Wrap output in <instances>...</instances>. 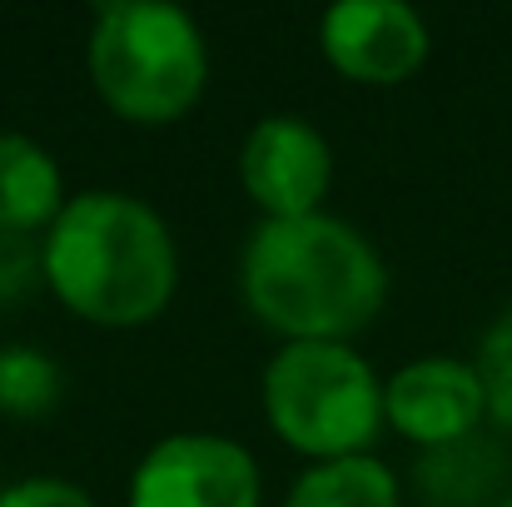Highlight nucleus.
<instances>
[{
  "instance_id": "nucleus-1",
  "label": "nucleus",
  "mask_w": 512,
  "mask_h": 507,
  "mask_svg": "<svg viewBox=\"0 0 512 507\" xmlns=\"http://www.w3.org/2000/svg\"><path fill=\"white\" fill-rule=\"evenodd\" d=\"M239 289L249 314L289 343H348L378 319L388 269L363 229L319 209L264 219L239 254Z\"/></svg>"
},
{
  "instance_id": "nucleus-2",
  "label": "nucleus",
  "mask_w": 512,
  "mask_h": 507,
  "mask_svg": "<svg viewBox=\"0 0 512 507\" xmlns=\"http://www.w3.org/2000/svg\"><path fill=\"white\" fill-rule=\"evenodd\" d=\"M40 249L55 299L100 329H140L160 319L179 284L170 224L120 189H85L65 199Z\"/></svg>"
},
{
  "instance_id": "nucleus-3",
  "label": "nucleus",
  "mask_w": 512,
  "mask_h": 507,
  "mask_svg": "<svg viewBox=\"0 0 512 507\" xmlns=\"http://www.w3.org/2000/svg\"><path fill=\"white\" fill-rule=\"evenodd\" d=\"M85 65L100 100L135 125H170L189 115L209 85V50L194 15L165 0L100 5Z\"/></svg>"
},
{
  "instance_id": "nucleus-4",
  "label": "nucleus",
  "mask_w": 512,
  "mask_h": 507,
  "mask_svg": "<svg viewBox=\"0 0 512 507\" xmlns=\"http://www.w3.org/2000/svg\"><path fill=\"white\" fill-rule=\"evenodd\" d=\"M264 413L314 463L358 458L383 428V383L348 343H284L264 368Z\"/></svg>"
},
{
  "instance_id": "nucleus-5",
  "label": "nucleus",
  "mask_w": 512,
  "mask_h": 507,
  "mask_svg": "<svg viewBox=\"0 0 512 507\" xmlns=\"http://www.w3.org/2000/svg\"><path fill=\"white\" fill-rule=\"evenodd\" d=\"M130 507H259V463L224 433H174L140 458Z\"/></svg>"
},
{
  "instance_id": "nucleus-6",
  "label": "nucleus",
  "mask_w": 512,
  "mask_h": 507,
  "mask_svg": "<svg viewBox=\"0 0 512 507\" xmlns=\"http://www.w3.org/2000/svg\"><path fill=\"white\" fill-rule=\"evenodd\" d=\"M239 179L249 199L264 209V219H304L324 209L334 150L309 120L264 115L239 150Z\"/></svg>"
},
{
  "instance_id": "nucleus-7",
  "label": "nucleus",
  "mask_w": 512,
  "mask_h": 507,
  "mask_svg": "<svg viewBox=\"0 0 512 507\" xmlns=\"http://www.w3.org/2000/svg\"><path fill=\"white\" fill-rule=\"evenodd\" d=\"M483 418H488V398L468 358L428 353L403 363L383 383V423H393L408 443H418V453L478 433Z\"/></svg>"
},
{
  "instance_id": "nucleus-8",
  "label": "nucleus",
  "mask_w": 512,
  "mask_h": 507,
  "mask_svg": "<svg viewBox=\"0 0 512 507\" xmlns=\"http://www.w3.org/2000/svg\"><path fill=\"white\" fill-rule=\"evenodd\" d=\"M319 45L358 85H403L428 60V25L403 0H339L319 20Z\"/></svg>"
},
{
  "instance_id": "nucleus-9",
  "label": "nucleus",
  "mask_w": 512,
  "mask_h": 507,
  "mask_svg": "<svg viewBox=\"0 0 512 507\" xmlns=\"http://www.w3.org/2000/svg\"><path fill=\"white\" fill-rule=\"evenodd\" d=\"M413 483L428 507H498L508 483V448L478 428L458 443L418 453Z\"/></svg>"
},
{
  "instance_id": "nucleus-10",
  "label": "nucleus",
  "mask_w": 512,
  "mask_h": 507,
  "mask_svg": "<svg viewBox=\"0 0 512 507\" xmlns=\"http://www.w3.org/2000/svg\"><path fill=\"white\" fill-rule=\"evenodd\" d=\"M65 209V179L45 145L30 135H0V229L35 234Z\"/></svg>"
},
{
  "instance_id": "nucleus-11",
  "label": "nucleus",
  "mask_w": 512,
  "mask_h": 507,
  "mask_svg": "<svg viewBox=\"0 0 512 507\" xmlns=\"http://www.w3.org/2000/svg\"><path fill=\"white\" fill-rule=\"evenodd\" d=\"M284 507H398V478L373 453L314 463L309 473H299Z\"/></svg>"
},
{
  "instance_id": "nucleus-12",
  "label": "nucleus",
  "mask_w": 512,
  "mask_h": 507,
  "mask_svg": "<svg viewBox=\"0 0 512 507\" xmlns=\"http://www.w3.org/2000/svg\"><path fill=\"white\" fill-rule=\"evenodd\" d=\"M65 373L45 348L5 343L0 348V413L5 418H45L60 403Z\"/></svg>"
},
{
  "instance_id": "nucleus-13",
  "label": "nucleus",
  "mask_w": 512,
  "mask_h": 507,
  "mask_svg": "<svg viewBox=\"0 0 512 507\" xmlns=\"http://www.w3.org/2000/svg\"><path fill=\"white\" fill-rule=\"evenodd\" d=\"M473 368H478V378H483L488 418L512 433V304L488 324V334H483V343H478Z\"/></svg>"
},
{
  "instance_id": "nucleus-14",
  "label": "nucleus",
  "mask_w": 512,
  "mask_h": 507,
  "mask_svg": "<svg viewBox=\"0 0 512 507\" xmlns=\"http://www.w3.org/2000/svg\"><path fill=\"white\" fill-rule=\"evenodd\" d=\"M40 279H45V249L35 244V234L0 229V309H15Z\"/></svg>"
},
{
  "instance_id": "nucleus-15",
  "label": "nucleus",
  "mask_w": 512,
  "mask_h": 507,
  "mask_svg": "<svg viewBox=\"0 0 512 507\" xmlns=\"http://www.w3.org/2000/svg\"><path fill=\"white\" fill-rule=\"evenodd\" d=\"M0 507H95V498L65 478H20L0 493Z\"/></svg>"
},
{
  "instance_id": "nucleus-16",
  "label": "nucleus",
  "mask_w": 512,
  "mask_h": 507,
  "mask_svg": "<svg viewBox=\"0 0 512 507\" xmlns=\"http://www.w3.org/2000/svg\"><path fill=\"white\" fill-rule=\"evenodd\" d=\"M498 507H512V488H508V493H503V503H498Z\"/></svg>"
}]
</instances>
